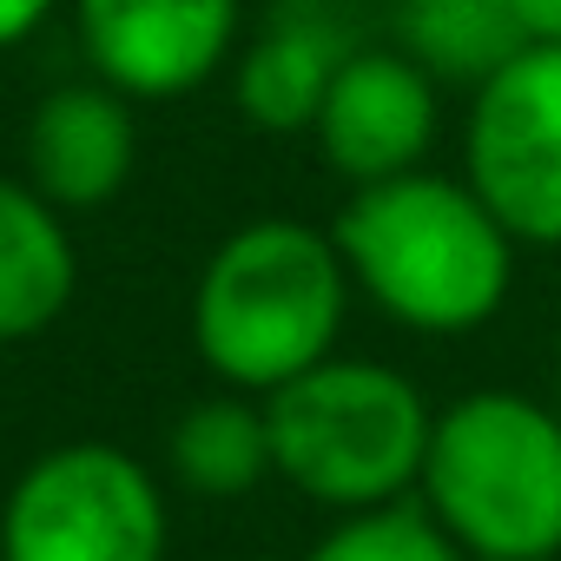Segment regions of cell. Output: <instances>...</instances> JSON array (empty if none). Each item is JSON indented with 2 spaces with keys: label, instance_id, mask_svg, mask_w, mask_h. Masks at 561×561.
Listing matches in <instances>:
<instances>
[{
  "label": "cell",
  "instance_id": "4fadbf2b",
  "mask_svg": "<svg viewBox=\"0 0 561 561\" xmlns=\"http://www.w3.org/2000/svg\"><path fill=\"white\" fill-rule=\"evenodd\" d=\"M390 34L430 80L462 93H476L489 73H502L528 47L508 0H397Z\"/></svg>",
  "mask_w": 561,
  "mask_h": 561
},
{
  "label": "cell",
  "instance_id": "9a60e30c",
  "mask_svg": "<svg viewBox=\"0 0 561 561\" xmlns=\"http://www.w3.org/2000/svg\"><path fill=\"white\" fill-rule=\"evenodd\" d=\"M60 8H67V0H0V54L21 47V41H34Z\"/></svg>",
  "mask_w": 561,
  "mask_h": 561
},
{
  "label": "cell",
  "instance_id": "7c38bea8",
  "mask_svg": "<svg viewBox=\"0 0 561 561\" xmlns=\"http://www.w3.org/2000/svg\"><path fill=\"white\" fill-rule=\"evenodd\" d=\"M165 476L198 502H238V495L264 489L277 476L264 397L211 390V397L185 403L179 423L165 430Z\"/></svg>",
  "mask_w": 561,
  "mask_h": 561
},
{
  "label": "cell",
  "instance_id": "30bf717a",
  "mask_svg": "<svg viewBox=\"0 0 561 561\" xmlns=\"http://www.w3.org/2000/svg\"><path fill=\"white\" fill-rule=\"evenodd\" d=\"M357 47L364 41L337 21V8H324V0L277 8L231 60V100H238L244 126L277 133V139L311 133L318 113H324L331 80L344 73V60Z\"/></svg>",
  "mask_w": 561,
  "mask_h": 561
},
{
  "label": "cell",
  "instance_id": "9c48e42d",
  "mask_svg": "<svg viewBox=\"0 0 561 561\" xmlns=\"http://www.w3.org/2000/svg\"><path fill=\"white\" fill-rule=\"evenodd\" d=\"M133 172H139V100H126L93 73L54 87L21 126V179L67 218L113 205Z\"/></svg>",
  "mask_w": 561,
  "mask_h": 561
},
{
  "label": "cell",
  "instance_id": "8992f818",
  "mask_svg": "<svg viewBox=\"0 0 561 561\" xmlns=\"http://www.w3.org/2000/svg\"><path fill=\"white\" fill-rule=\"evenodd\" d=\"M462 179L515 244L561 251V47H522L469 93Z\"/></svg>",
  "mask_w": 561,
  "mask_h": 561
},
{
  "label": "cell",
  "instance_id": "5bb4252c",
  "mask_svg": "<svg viewBox=\"0 0 561 561\" xmlns=\"http://www.w3.org/2000/svg\"><path fill=\"white\" fill-rule=\"evenodd\" d=\"M298 561H469V554L436 528L423 502H390V508L331 515V528Z\"/></svg>",
  "mask_w": 561,
  "mask_h": 561
},
{
  "label": "cell",
  "instance_id": "6da1fadb",
  "mask_svg": "<svg viewBox=\"0 0 561 561\" xmlns=\"http://www.w3.org/2000/svg\"><path fill=\"white\" fill-rule=\"evenodd\" d=\"M331 238L357 298L410 337H476L515 291V231L482 205L462 172H403L357 185Z\"/></svg>",
  "mask_w": 561,
  "mask_h": 561
},
{
  "label": "cell",
  "instance_id": "2e32d148",
  "mask_svg": "<svg viewBox=\"0 0 561 561\" xmlns=\"http://www.w3.org/2000/svg\"><path fill=\"white\" fill-rule=\"evenodd\" d=\"M528 47H561V0H508Z\"/></svg>",
  "mask_w": 561,
  "mask_h": 561
},
{
  "label": "cell",
  "instance_id": "7a4b0ae2",
  "mask_svg": "<svg viewBox=\"0 0 561 561\" xmlns=\"http://www.w3.org/2000/svg\"><path fill=\"white\" fill-rule=\"evenodd\" d=\"M351 264L331 225L305 218H244L225 231L192 277V351L218 390L271 397L291 377L318 370L344 344Z\"/></svg>",
  "mask_w": 561,
  "mask_h": 561
},
{
  "label": "cell",
  "instance_id": "8fae6325",
  "mask_svg": "<svg viewBox=\"0 0 561 561\" xmlns=\"http://www.w3.org/2000/svg\"><path fill=\"white\" fill-rule=\"evenodd\" d=\"M80 291V244L60 205L0 172V351L47 337Z\"/></svg>",
  "mask_w": 561,
  "mask_h": 561
},
{
  "label": "cell",
  "instance_id": "3957f363",
  "mask_svg": "<svg viewBox=\"0 0 561 561\" xmlns=\"http://www.w3.org/2000/svg\"><path fill=\"white\" fill-rule=\"evenodd\" d=\"M277 482L331 515L416 502L436 403L423 383L377 357H324L264 397Z\"/></svg>",
  "mask_w": 561,
  "mask_h": 561
},
{
  "label": "cell",
  "instance_id": "e0dca14e",
  "mask_svg": "<svg viewBox=\"0 0 561 561\" xmlns=\"http://www.w3.org/2000/svg\"><path fill=\"white\" fill-rule=\"evenodd\" d=\"M535 561H561V554H535Z\"/></svg>",
  "mask_w": 561,
  "mask_h": 561
},
{
  "label": "cell",
  "instance_id": "5b68a950",
  "mask_svg": "<svg viewBox=\"0 0 561 561\" xmlns=\"http://www.w3.org/2000/svg\"><path fill=\"white\" fill-rule=\"evenodd\" d=\"M172 508L119 443H54L0 502V561H165Z\"/></svg>",
  "mask_w": 561,
  "mask_h": 561
},
{
  "label": "cell",
  "instance_id": "ac0fdd59",
  "mask_svg": "<svg viewBox=\"0 0 561 561\" xmlns=\"http://www.w3.org/2000/svg\"><path fill=\"white\" fill-rule=\"evenodd\" d=\"M554 410H561V403H554Z\"/></svg>",
  "mask_w": 561,
  "mask_h": 561
},
{
  "label": "cell",
  "instance_id": "277c9868",
  "mask_svg": "<svg viewBox=\"0 0 561 561\" xmlns=\"http://www.w3.org/2000/svg\"><path fill=\"white\" fill-rule=\"evenodd\" d=\"M416 502L469 561L561 554V410L528 390H462L436 410Z\"/></svg>",
  "mask_w": 561,
  "mask_h": 561
},
{
  "label": "cell",
  "instance_id": "ba28073f",
  "mask_svg": "<svg viewBox=\"0 0 561 561\" xmlns=\"http://www.w3.org/2000/svg\"><path fill=\"white\" fill-rule=\"evenodd\" d=\"M436 133H443V80H430L390 41V47H357L344 60L311 126V146L357 192V185H383L430 165Z\"/></svg>",
  "mask_w": 561,
  "mask_h": 561
},
{
  "label": "cell",
  "instance_id": "52a82bcc",
  "mask_svg": "<svg viewBox=\"0 0 561 561\" xmlns=\"http://www.w3.org/2000/svg\"><path fill=\"white\" fill-rule=\"evenodd\" d=\"M93 80L139 106L211 87L244 47V0H67Z\"/></svg>",
  "mask_w": 561,
  "mask_h": 561
}]
</instances>
